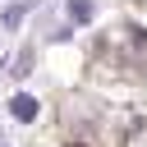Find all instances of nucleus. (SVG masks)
I'll return each mask as SVG.
<instances>
[{
	"mask_svg": "<svg viewBox=\"0 0 147 147\" xmlns=\"http://www.w3.org/2000/svg\"><path fill=\"white\" fill-rule=\"evenodd\" d=\"M9 110H14V119H37V96H28V92H18V96L9 101Z\"/></svg>",
	"mask_w": 147,
	"mask_h": 147,
	"instance_id": "1",
	"label": "nucleus"
},
{
	"mask_svg": "<svg viewBox=\"0 0 147 147\" xmlns=\"http://www.w3.org/2000/svg\"><path fill=\"white\" fill-rule=\"evenodd\" d=\"M69 18H74V23H87V18H92V5H87V0H74V5H69Z\"/></svg>",
	"mask_w": 147,
	"mask_h": 147,
	"instance_id": "2",
	"label": "nucleus"
}]
</instances>
